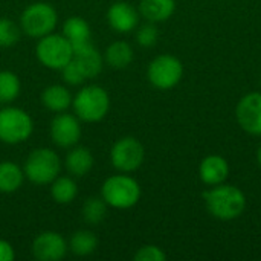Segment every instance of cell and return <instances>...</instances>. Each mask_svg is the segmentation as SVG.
<instances>
[{"instance_id": "cell-1", "label": "cell", "mask_w": 261, "mask_h": 261, "mask_svg": "<svg viewBox=\"0 0 261 261\" xmlns=\"http://www.w3.org/2000/svg\"><path fill=\"white\" fill-rule=\"evenodd\" d=\"M203 200L208 213L219 220L239 219L246 210L245 193L229 184L214 185L203 193Z\"/></svg>"}, {"instance_id": "cell-2", "label": "cell", "mask_w": 261, "mask_h": 261, "mask_svg": "<svg viewBox=\"0 0 261 261\" xmlns=\"http://www.w3.org/2000/svg\"><path fill=\"white\" fill-rule=\"evenodd\" d=\"M72 109L81 122L95 124L102 121L110 110V95L98 84H86L73 95Z\"/></svg>"}, {"instance_id": "cell-3", "label": "cell", "mask_w": 261, "mask_h": 261, "mask_svg": "<svg viewBox=\"0 0 261 261\" xmlns=\"http://www.w3.org/2000/svg\"><path fill=\"white\" fill-rule=\"evenodd\" d=\"M102 200L113 210H130L141 200L142 190L139 182L128 173L109 176L101 185Z\"/></svg>"}, {"instance_id": "cell-4", "label": "cell", "mask_w": 261, "mask_h": 261, "mask_svg": "<svg viewBox=\"0 0 261 261\" xmlns=\"http://www.w3.org/2000/svg\"><path fill=\"white\" fill-rule=\"evenodd\" d=\"M61 170L63 161L60 154L49 147H40L32 150L23 164L24 177L31 184L40 187L49 185L61 174Z\"/></svg>"}, {"instance_id": "cell-5", "label": "cell", "mask_w": 261, "mask_h": 261, "mask_svg": "<svg viewBox=\"0 0 261 261\" xmlns=\"http://www.w3.org/2000/svg\"><path fill=\"white\" fill-rule=\"evenodd\" d=\"M34 133L32 116L15 106H3L0 109V142L6 145H20Z\"/></svg>"}, {"instance_id": "cell-6", "label": "cell", "mask_w": 261, "mask_h": 261, "mask_svg": "<svg viewBox=\"0 0 261 261\" xmlns=\"http://www.w3.org/2000/svg\"><path fill=\"white\" fill-rule=\"evenodd\" d=\"M18 24L23 34L38 40L50 32H55L58 24V14L50 3L34 2L21 11Z\"/></svg>"}, {"instance_id": "cell-7", "label": "cell", "mask_w": 261, "mask_h": 261, "mask_svg": "<svg viewBox=\"0 0 261 261\" xmlns=\"http://www.w3.org/2000/svg\"><path fill=\"white\" fill-rule=\"evenodd\" d=\"M35 57L44 67L61 70L72 60L73 47L63 34L50 32L37 40Z\"/></svg>"}, {"instance_id": "cell-8", "label": "cell", "mask_w": 261, "mask_h": 261, "mask_svg": "<svg viewBox=\"0 0 261 261\" xmlns=\"http://www.w3.org/2000/svg\"><path fill=\"white\" fill-rule=\"evenodd\" d=\"M182 76L184 64L171 54H161L154 57L147 67V78L150 84L159 90H170L176 87Z\"/></svg>"}, {"instance_id": "cell-9", "label": "cell", "mask_w": 261, "mask_h": 261, "mask_svg": "<svg viewBox=\"0 0 261 261\" xmlns=\"http://www.w3.org/2000/svg\"><path fill=\"white\" fill-rule=\"evenodd\" d=\"M145 148L135 136L119 138L110 148V162L119 173H133L142 167Z\"/></svg>"}, {"instance_id": "cell-10", "label": "cell", "mask_w": 261, "mask_h": 261, "mask_svg": "<svg viewBox=\"0 0 261 261\" xmlns=\"http://www.w3.org/2000/svg\"><path fill=\"white\" fill-rule=\"evenodd\" d=\"M49 135L57 147L69 150L78 145L83 136L81 121L76 118L75 113H67V112L57 113L50 121Z\"/></svg>"}, {"instance_id": "cell-11", "label": "cell", "mask_w": 261, "mask_h": 261, "mask_svg": "<svg viewBox=\"0 0 261 261\" xmlns=\"http://www.w3.org/2000/svg\"><path fill=\"white\" fill-rule=\"evenodd\" d=\"M31 252L38 261H60L67 255L69 245L60 232L43 231L32 240Z\"/></svg>"}, {"instance_id": "cell-12", "label": "cell", "mask_w": 261, "mask_h": 261, "mask_svg": "<svg viewBox=\"0 0 261 261\" xmlns=\"http://www.w3.org/2000/svg\"><path fill=\"white\" fill-rule=\"evenodd\" d=\"M236 118L243 132L261 136V92H251L239 101Z\"/></svg>"}, {"instance_id": "cell-13", "label": "cell", "mask_w": 261, "mask_h": 261, "mask_svg": "<svg viewBox=\"0 0 261 261\" xmlns=\"http://www.w3.org/2000/svg\"><path fill=\"white\" fill-rule=\"evenodd\" d=\"M106 17H107L109 26L115 32H118V34H128V32H133L139 26L141 14L128 2L118 0V2L110 5V8L107 9V15Z\"/></svg>"}, {"instance_id": "cell-14", "label": "cell", "mask_w": 261, "mask_h": 261, "mask_svg": "<svg viewBox=\"0 0 261 261\" xmlns=\"http://www.w3.org/2000/svg\"><path fill=\"white\" fill-rule=\"evenodd\" d=\"M72 60L78 64L87 80L98 76L104 67V57L102 54L92 44V41L73 46V57Z\"/></svg>"}, {"instance_id": "cell-15", "label": "cell", "mask_w": 261, "mask_h": 261, "mask_svg": "<svg viewBox=\"0 0 261 261\" xmlns=\"http://www.w3.org/2000/svg\"><path fill=\"white\" fill-rule=\"evenodd\" d=\"M199 177L208 187L225 184L226 179L229 177V164H228V161L223 156H219V154L206 156L199 165Z\"/></svg>"}, {"instance_id": "cell-16", "label": "cell", "mask_w": 261, "mask_h": 261, "mask_svg": "<svg viewBox=\"0 0 261 261\" xmlns=\"http://www.w3.org/2000/svg\"><path fill=\"white\" fill-rule=\"evenodd\" d=\"M95 165V158L90 151V148L83 145H75L69 148L63 167L66 171L73 177H84L87 176Z\"/></svg>"}, {"instance_id": "cell-17", "label": "cell", "mask_w": 261, "mask_h": 261, "mask_svg": "<svg viewBox=\"0 0 261 261\" xmlns=\"http://www.w3.org/2000/svg\"><path fill=\"white\" fill-rule=\"evenodd\" d=\"M40 99L46 110L52 113H61V112H67V109L72 107L73 95L63 84H50L43 89Z\"/></svg>"}, {"instance_id": "cell-18", "label": "cell", "mask_w": 261, "mask_h": 261, "mask_svg": "<svg viewBox=\"0 0 261 261\" xmlns=\"http://www.w3.org/2000/svg\"><path fill=\"white\" fill-rule=\"evenodd\" d=\"M102 57L107 66H110L115 70H122V69H127L133 63L135 50L130 43L124 40H116L106 47Z\"/></svg>"}, {"instance_id": "cell-19", "label": "cell", "mask_w": 261, "mask_h": 261, "mask_svg": "<svg viewBox=\"0 0 261 261\" xmlns=\"http://www.w3.org/2000/svg\"><path fill=\"white\" fill-rule=\"evenodd\" d=\"M24 171L23 167L14 161H2L0 162V193L12 194L17 193L24 184Z\"/></svg>"}, {"instance_id": "cell-20", "label": "cell", "mask_w": 261, "mask_h": 261, "mask_svg": "<svg viewBox=\"0 0 261 261\" xmlns=\"http://www.w3.org/2000/svg\"><path fill=\"white\" fill-rule=\"evenodd\" d=\"M138 11L147 21H167L176 11V0H141Z\"/></svg>"}, {"instance_id": "cell-21", "label": "cell", "mask_w": 261, "mask_h": 261, "mask_svg": "<svg viewBox=\"0 0 261 261\" xmlns=\"http://www.w3.org/2000/svg\"><path fill=\"white\" fill-rule=\"evenodd\" d=\"M50 196L58 205H69L78 196V184L73 176H58L49 184Z\"/></svg>"}, {"instance_id": "cell-22", "label": "cell", "mask_w": 261, "mask_h": 261, "mask_svg": "<svg viewBox=\"0 0 261 261\" xmlns=\"http://www.w3.org/2000/svg\"><path fill=\"white\" fill-rule=\"evenodd\" d=\"M61 34L70 41L72 47L87 43L92 40V29L90 24L80 15H72L64 20Z\"/></svg>"}, {"instance_id": "cell-23", "label": "cell", "mask_w": 261, "mask_h": 261, "mask_svg": "<svg viewBox=\"0 0 261 261\" xmlns=\"http://www.w3.org/2000/svg\"><path fill=\"white\" fill-rule=\"evenodd\" d=\"M67 245H69V251L75 254L76 257H89L98 249L99 240L93 231L78 229L70 236V239L67 240Z\"/></svg>"}, {"instance_id": "cell-24", "label": "cell", "mask_w": 261, "mask_h": 261, "mask_svg": "<svg viewBox=\"0 0 261 261\" xmlns=\"http://www.w3.org/2000/svg\"><path fill=\"white\" fill-rule=\"evenodd\" d=\"M21 92V81L12 70H0V104L14 102Z\"/></svg>"}, {"instance_id": "cell-25", "label": "cell", "mask_w": 261, "mask_h": 261, "mask_svg": "<svg viewBox=\"0 0 261 261\" xmlns=\"http://www.w3.org/2000/svg\"><path fill=\"white\" fill-rule=\"evenodd\" d=\"M107 210H109V205L102 200L101 196L99 197L92 196L87 200H84L81 206V217L87 225L96 226L106 219Z\"/></svg>"}, {"instance_id": "cell-26", "label": "cell", "mask_w": 261, "mask_h": 261, "mask_svg": "<svg viewBox=\"0 0 261 261\" xmlns=\"http://www.w3.org/2000/svg\"><path fill=\"white\" fill-rule=\"evenodd\" d=\"M21 37V28L11 18L0 17V47H12Z\"/></svg>"}, {"instance_id": "cell-27", "label": "cell", "mask_w": 261, "mask_h": 261, "mask_svg": "<svg viewBox=\"0 0 261 261\" xmlns=\"http://www.w3.org/2000/svg\"><path fill=\"white\" fill-rule=\"evenodd\" d=\"M159 40V31L156 23L147 21L136 28V41L142 47H153Z\"/></svg>"}, {"instance_id": "cell-28", "label": "cell", "mask_w": 261, "mask_h": 261, "mask_svg": "<svg viewBox=\"0 0 261 261\" xmlns=\"http://www.w3.org/2000/svg\"><path fill=\"white\" fill-rule=\"evenodd\" d=\"M61 75H63V80H64V83L66 84H69V86H83L86 81H87V78H86V75L83 73V70L78 67V64L73 61V60H70L61 70Z\"/></svg>"}, {"instance_id": "cell-29", "label": "cell", "mask_w": 261, "mask_h": 261, "mask_svg": "<svg viewBox=\"0 0 261 261\" xmlns=\"http://www.w3.org/2000/svg\"><path fill=\"white\" fill-rule=\"evenodd\" d=\"M135 261H165L167 254L156 245H144L133 255Z\"/></svg>"}, {"instance_id": "cell-30", "label": "cell", "mask_w": 261, "mask_h": 261, "mask_svg": "<svg viewBox=\"0 0 261 261\" xmlns=\"http://www.w3.org/2000/svg\"><path fill=\"white\" fill-rule=\"evenodd\" d=\"M15 258V249L8 242L0 239V261H12Z\"/></svg>"}, {"instance_id": "cell-31", "label": "cell", "mask_w": 261, "mask_h": 261, "mask_svg": "<svg viewBox=\"0 0 261 261\" xmlns=\"http://www.w3.org/2000/svg\"><path fill=\"white\" fill-rule=\"evenodd\" d=\"M257 162H258V165H260L261 168V145L258 147V150H257Z\"/></svg>"}, {"instance_id": "cell-32", "label": "cell", "mask_w": 261, "mask_h": 261, "mask_svg": "<svg viewBox=\"0 0 261 261\" xmlns=\"http://www.w3.org/2000/svg\"><path fill=\"white\" fill-rule=\"evenodd\" d=\"M260 84H261V80H260Z\"/></svg>"}]
</instances>
